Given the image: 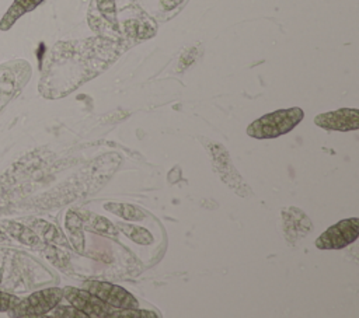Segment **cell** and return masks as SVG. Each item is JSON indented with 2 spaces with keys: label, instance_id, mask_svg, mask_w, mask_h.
Wrapping results in <instances>:
<instances>
[{
  "label": "cell",
  "instance_id": "6da1fadb",
  "mask_svg": "<svg viewBox=\"0 0 359 318\" xmlns=\"http://www.w3.org/2000/svg\"><path fill=\"white\" fill-rule=\"evenodd\" d=\"M304 118V112L299 106L278 109L266 113L247 126V134L254 139H275L290 132Z\"/></svg>",
  "mask_w": 359,
  "mask_h": 318
},
{
  "label": "cell",
  "instance_id": "7a4b0ae2",
  "mask_svg": "<svg viewBox=\"0 0 359 318\" xmlns=\"http://www.w3.org/2000/svg\"><path fill=\"white\" fill-rule=\"evenodd\" d=\"M63 297V290L57 287L43 289L32 293L27 298H20L10 311L13 317H39L56 307Z\"/></svg>",
  "mask_w": 359,
  "mask_h": 318
},
{
  "label": "cell",
  "instance_id": "3957f363",
  "mask_svg": "<svg viewBox=\"0 0 359 318\" xmlns=\"http://www.w3.org/2000/svg\"><path fill=\"white\" fill-rule=\"evenodd\" d=\"M359 237V219H344L328 227L317 240L316 247L320 249H341L352 244Z\"/></svg>",
  "mask_w": 359,
  "mask_h": 318
},
{
  "label": "cell",
  "instance_id": "277c9868",
  "mask_svg": "<svg viewBox=\"0 0 359 318\" xmlns=\"http://www.w3.org/2000/svg\"><path fill=\"white\" fill-rule=\"evenodd\" d=\"M83 289L88 290L98 298H101L104 303L109 304L114 308H136L137 300L125 289L107 283V282H98V280H88L83 284Z\"/></svg>",
  "mask_w": 359,
  "mask_h": 318
},
{
  "label": "cell",
  "instance_id": "5b68a950",
  "mask_svg": "<svg viewBox=\"0 0 359 318\" xmlns=\"http://www.w3.org/2000/svg\"><path fill=\"white\" fill-rule=\"evenodd\" d=\"M63 296L70 303V305L83 311L88 317H108L114 310L109 304L104 303L101 298L94 296L86 289L65 287Z\"/></svg>",
  "mask_w": 359,
  "mask_h": 318
},
{
  "label": "cell",
  "instance_id": "8992f818",
  "mask_svg": "<svg viewBox=\"0 0 359 318\" xmlns=\"http://www.w3.org/2000/svg\"><path fill=\"white\" fill-rule=\"evenodd\" d=\"M314 123L325 130L349 132L359 129V111L356 108H341L320 113L314 118Z\"/></svg>",
  "mask_w": 359,
  "mask_h": 318
},
{
  "label": "cell",
  "instance_id": "52a82bcc",
  "mask_svg": "<svg viewBox=\"0 0 359 318\" xmlns=\"http://www.w3.org/2000/svg\"><path fill=\"white\" fill-rule=\"evenodd\" d=\"M42 1L45 0H13L11 6L7 8V11L3 14L0 20V29L8 31L17 22L18 18L36 8Z\"/></svg>",
  "mask_w": 359,
  "mask_h": 318
},
{
  "label": "cell",
  "instance_id": "ba28073f",
  "mask_svg": "<svg viewBox=\"0 0 359 318\" xmlns=\"http://www.w3.org/2000/svg\"><path fill=\"white\" fill-rule=\"evenodd\" d=\"M66 227L70 231V240L79 252H83L84 237H83V220L77 213L69 212L66 216Z\"/></svg>",
  "mask_w": 359,
  "mask_h": 318
},
{
  "label": "cell",
  "instance_id": "9c48e42d",
  "mask_svg": "<svg viewBox=\"0 0 359 318\" xmlns=\"http://www.w3.org/2000/svg\"><path fill=\"white\" fill-rule=\"evenodd\" d=\"M104 209L118 214L123 220H142L144 217V213L140 209L126 203H105Z\"/></svg>",
  "mask_w": 359,
  "mask_h": 318
},
{
  "label": "cell",
  "instance_id": "30bf717a",
  "mask_svg": "<svg viewBox=\"0 0 359 318\" xmlns=\"http://www.w3.org/2000/svg\"><path fill=\"white\" fill-rule=\"evenodd\" d=\"M119 228L123 230V233L136 244H142V245H147L153 242V235L142 227L137 226H132V224H125V223H119L118 224Z\"/></svg>",
  "mask_w": 359,
  "mask_h": 318
},
{
  "label": "cell",
  "instance_id": "8fae6325",
  "mask_svg": "<svg viewBox=\"0 0 359 318\" xmlns=\"http://www.w3.org/2000/svg\"><path fill=\"white\" fill-rule=\"evenodd\" d=\"M108 317L112 318H118V317H123V318H154L157 317L156 312L151 311H146V310H136V308H118V310H112L109 312Z\"/></svg>",
  "mask_w": 359,
  "mask_h": 318
},
{
  "label": "cell",
  "instance_id": "7c38bea8",
  "mask_svg": "<svg viewBox=\"0 0 359 318\" xmlns=\"http://www.w3.org/2000/svg\"><path fill=\"white\" fill-rule=\"evenodd\" d=\"M50 311H53L50 315L52 317H63V318H87L88 315L84 314L83 311L77 310L76 307H66V305H56Z\"/></svg>",
  "mask_w": 359,
  "mask_h": 318
},
{
  "label": "cell",
  "instance_id": "4fadbf2b",
  "mask_svg": "<svg viewBox=\"0 0 359 318\" xmlns=\"http://www.w3.org/2000/svg\"><path fill=\"white\" fill-rule=\"evenodd\" d=\"M93 217V220H90V224L93 226V228H95V231H100L102 234H112L115 235L118 231L115 230V227L104 217L97 216V214H90Z\"/></svg>",
  "mask_w": 359,
  "mask_h": 318
},
{
  "label": "cell",
  "instance_id": "5bb4252c",
  "mask_svg": "<svg viewBox=\"0 0 359 318\" xmlns=\"http://www.w3.org/2000/svg\"><path fill=\"white\" fill-rule=\"evenodd\" d=\"M18 301L20 298L17 296H13L6 291H0V312L11 311Z\"/></svg>",
  "mask_w": 359,
  "mask_h": 318
}]
</instances>
